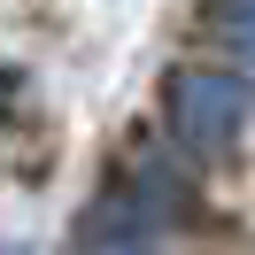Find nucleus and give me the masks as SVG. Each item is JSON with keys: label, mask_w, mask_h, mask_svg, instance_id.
I'll return each instance as SVG.
<instances>
[{"label": "nucleus", "mask_w": 255, "mask_h": 255, "mask_svg": "<svg viewBox=\"0 0 255 255\" xmlns=\"http://www.w3.org/2000/svg\"><path fill=\"white\" fill-rule=\"evenodd\" d=\"M248 109H255L248 78H224V70H178L170 78V124H178V139H186L193 155L232 147L240 124H248Z\"/></svg>", "instance_id": "nucleus-1"}, {"label": "nucleus", "mask_w": 255, "mask_h": 255, "mask_svg": "<svg viewBox=\"0 0 255 255\" xmlns=\"http://www.w3.org/2000/svg\"><path fill=\"white\" fill-rule=\"evenodd\" d=\"M217 23H224V31H232L240 47L255 54V0H217Z\"/></svg>", "instance_id": "nucleus-2"}, {"label": "nucleus", "mask_w": 255, "mask_h": 255, "mask_svg": "<svg viewBox=\"0 0 255 255\" xmlns=\"http://www.w3.org/2000/svg\"><path fill=\"white\" fill-rule=\"evenodd\" d=\"M101 255H139V248H131V240H101Z\"/></svg>", "instance_id": "nucleus-3"}, {"label": "nucleus", "mask_w": 255, "mask_h": 255, "mask_svg": "<svg viewBox=\"0 0 255 255\" xmlns=\"http://www.w3.org/2000/svg\"><path fill=\"white\" fill-rule=\"evenodd\" d=\"M0 255H23V248H0Z\"/></svg>", "instance_id": "nucleus-4"}]
</instances>
